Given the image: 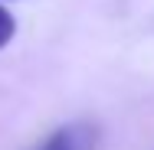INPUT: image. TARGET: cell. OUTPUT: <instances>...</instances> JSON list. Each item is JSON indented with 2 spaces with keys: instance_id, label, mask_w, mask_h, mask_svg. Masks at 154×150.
<instances>
[{
  "instance_id": "obj_1",
  "label": "cell",
  "mask_w": 154,
  "mask_h": 150,
  "mask_svg": "<svg viewBox=\"0 0 154 150\" xmlns=\"http://www.w3.org/2000/svg\"><path fill=\"white\" fill-rule=\"evenodd\" d=\"M95 144V131L89 124H69L59 127L56 134H49L36 150H92Z\"/></svg>"
},
{
  "instance_id": "obj_2",
  "label": "cell",
  "mask_w": 154,
  "mask_h": 150,
  "mask_svg": "<svg viewBox=\"0 0 154 150\" xmlns=\"http://www.w3.org/2000/svg\"><path fill=\"white\" fill-rule=\"evenodd\" d=\"M13 30H17L13 16H10V13H7V10L0 7V49H3V46H7L10 39H13Z\"/></svg>"
}]
</instances>
